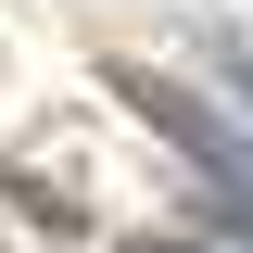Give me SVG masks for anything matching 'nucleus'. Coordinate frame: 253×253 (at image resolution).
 I'll list each match as a JSON object with an SVG mask.
<instances>
[{"mask_svg": "<svg viewBox=\"0 0 253 253\" xmlns=\"http://www.w3.org/2000/svg\"><path fill=\"white\" fill-rule=\"evenodd\" d=\"M114 101H126L139 126H165V139H177V152L203 165L215 190H253V139H241L228 114H203V101H190L177 76H152V63H114Z\"/></svg>", "mask_w": 253, "mask_h": 253, "instance_id": "f257e3e1", "label": "nucleus"}, {"mask_svg": "<svg viewBox=\"0 0 253 253\" xmlns=\"http://www.w3.org/2000/svg\"><path fill=\"white\" fill-rule=\"evenodd\" d=\"M228 101H241V126H253V51H228Z\"/></svg>", "mask_w": 253, "mask_h": 253, "instance_id": "f03ea898", "label": "nucleus"}]
</instances>
